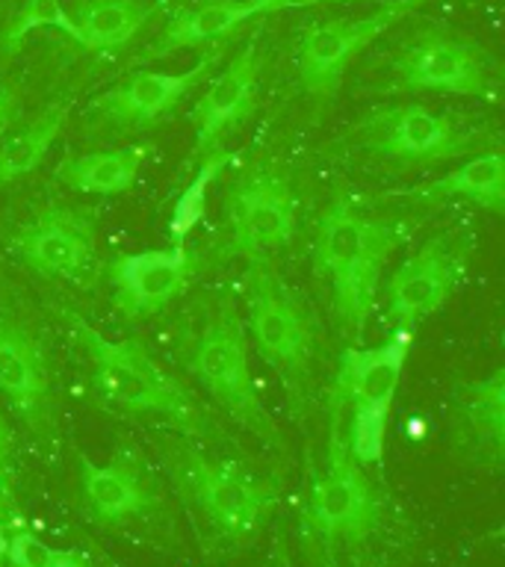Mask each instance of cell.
<instances>
[{"label":"cell","mask_w":505,"mask_h":567,"mask_svg":"<svg viewBox=\"0 0 505 567\" xmlns=\"http://www.w3.org/2000/svg\"><path fill=\"white\" fill-rule=\"evenodd\" d=\"M260 12H281V9L317 7V3H334V0H255Z\"/></svg>","instance_id":"f546056e"},{"label":"cell","mask_w":505,"mask_h":567,"mask_svg":"<svg viewBox=\"0 0 505 567\" xmlns=\"http://www.w3.org/2000/svg\"><path fill=\"white\" fill-rule=\"evenodd\" d=\"M0 388L30 429L48 420V370L33 340L12 322H0Z\"/></svg>","instance_id":"d6986e66"},{"label":"cell","mask_w":505,"mask_h":567,"mask_svg":"<svg viewBox=\"0 0 505 567\" xmlns=\"http://www.w3.org/2000/svg\"><path fill=\"white\" fill-rule=\"evenodd\" d=\"M255 16H264L255 0H210L202 7L184 9L151 39L142 60H159V56H168L181 48L228 39L234 30H239L248 18Z\"/></svg>","instance_id":"ffe728a7"},{"label":"cell","mask_w":505,"mask_h":567,"mask_svg":"<svg viewBox=\"0 0 505 567\" xmlns=\"http://www.w3.org/2000/svg\"><path fill=\"white\" fill-rule=\"evenodd\" d=\"M234 154L230 151H210V154H204V166H198V175L189 184V189H184V195L177 198L175 216H172V225H168V234L175 243H184V237L189 230L198 225L204 213V202H207V186L216 184V177L221 175V168L228 166Z\"/></svg>","instance_id":"d4e9b609"},{"label":"cell","mask_w":505,"mask_h":567,"mask_svg":"<svg viewBox=\"0 0 505 567\" xmlns=\"http://www.w3.org/2000/svg\"><path fill=\"white\" fill-rule=\"evenodd\" d=\"M9 473H12V434H9L7 420L0 416V485H9Z\"/></svg>","instance_id":"f1b7e54d"},{"label":"cell","mask_w":505,"mask_h":567,"mask_svg":"<svg viewBox=\"0 0 505 567\" xmlns=\"http://www.w3.org/2000/svg\"><path fill=\"white\" fill-rule=\"evenodd\" d=\"M363 145L396 163H437L485 145V133L464 127L452 115L423 104H402L372 113L363 124Z\"/></svg>","instance_id":"9c48e42d"},{"label":"cell","mask_w":505,"mask_h":567,"mask_svg":"<svg viewBox=\"0 0 505 567\" xmlns=\"http://www.w3.org/2000/svg\"><path fill=\"white\" fill-rule=\"evenodd\" d=\"M257 78H260V53L257 42H248L195 104L193 157H204L219 148V142L255 113Z\"/></svg>","instance_id":"ac0fdd59"},{"label":"cell","mask_w":505,"mask_h":567,"mask_svg":"<svg viewBox=\"0 0 505 567\" xmlns=\"http://www.w3.org/2000/svg\"><path fill=\"white\" fill-rule=\"evenodd\" d=\"M470 260L467 234H437L414 257L399 266L388 284L384 319L396 331H414L425 317L446 305L464 281Z\"/></svg>","instance_id":"ba28073f"},{"label":"cell","mask_w":505,"mask_h":567,"mask_svg":"<svg viewBox=\"0 0 505 567\" xmlns=\"http://www.w3.org/2000/svg\"><path fill=\"white\" fill-rule=\"evenodd\" d=\"M166 455L184 499L219 540L251 538L278 505V485L239 461L207 458L189 446Z\"/></svg>","instance_id":"3957f363"},{"label":"cell","mask_w":505,"mask_h":567,"mask_svg":"<svg viewBox=\"0 0 505 567\" xmlns=\"http://www.w3.org/2000/svg\"><path fill=\"white\" fill-rule=\"evenodd\" d=\"M83 508L95 523L115 526L159 505V491L145 461L133 446H122L113 461L95 464L89 455H78Z\"/></svg>","instance_id":"2e32d148"},{"label":"cell","mask_w":505,"mask_h":567,"mask_svg":"<svg viewBox=\"0 0 505 567\" xmlns=\"http://www.w3.org/2000/svg\"><path fill=\"white\" fill-rule=\"evenodd\" d=\"M18 118V95L12 86H0V140L9 131V124Z\"/></svg>","instance_id":"83f0119b"},{"label":"cell","mask_w":505,"mask_h":567,"mask_svg":"<svg viewBox=\"0 0 505 567\" xmlns=\"http://www.w3.org/2000/svg\"><path fill=\"white\" fill-rule=\"evenodd\" d=\"M452 446L473 464L499 470L505 461V370L452 388Z\"/></svg>","instance_id":"e0dca14e"},{"label":"cell","mask_w":505,"mask_h":567,"mask_svg":"<svg viewBox=\"0 0 505 567\" xmlns=\"http://www.w3.org/2000/svg\"><path fill=\"white\" fill-rule=\"evenodd\" d=\"M221 56V48H210L198 56L193 69L177 71V74H163V71H136L118 86L106 89L104 95L95 97L92 113L106 124L115 127H151L163 122L181 101H184L193 86H198L213 62Z\"/></svg>","instance_id":"5bb4252c"},{"label":"cell","mask_w":505,"mask_h":567,"mask_svg":"<svg viewBox=\"0 0 505 567\" xmlns=\"http://www.w3.org/2000/svg\"><path fill=\"white\" fill-rule=\"evenodd\" d=\"M414 331H396L393 340L372 349H346L340 354V370L334 381L331 405H352V425L346 450L361 467L379 464L384 455V434L399 379L405 370Z\"/></svg>","instance_id":"277c9868"},{"label":"cell","mask_w":505,"mask_h":567,"mask_svg":"<svg viewBox=\"0 0 505 567\" xmlns=\"http://www.w3.org/2000/svg\"><path fill=\"white\" fill-rule=\"evenodd\" d=\"M408 237L402 221L367 219L346 198H334L317 221L313 260L331 284V299L340 326L361 337L370 319L381 266Z\"/></svg>","instance_id":"6da1fadb"},{"label":"cell","mask_w":505,"mask_h":567,"mask_svg":"<svg viewBox=\"0 0 505 567\" xmlns=\"http://www.w3.org/2000/svg\"><path fill=\"white\" fill-rule=\"evenodd\" d=\"M379 491L346 450L343 434H331L326 473L313 482L305 505V529L326 547H361L381 529Z\"/></svg>","instance_id":"8992f818"},{"label":"cell","mask_w":505,"mask_h":567,"mask_svg":"<svg viewBox=\"0 0 505 567\" xmlns=\"http://www.w3.org/2000/svg\"><path fill=\"white\" fill-rule=\"evenodd\" d=\"M142 163H145V148H140V145L115 151H92V154L62 159L60 168H56V177L62 184H69L71 189H80V193L122 195L133 186Z\"/></svg>","instance_id":"603a6c76"},{"label":"cell","mask_w":505,"mask_h":567,"mask_svg":"<svg viewBox=\"0 0 505 567\" xmlns=\"http://www.w3.org/2000/svg\"><path fill=\"white\" fill-rule=\"evenodd\" d=\"M71 331L78 343L86 349L92 363V384L97 396L127 414L163 416L186 434H204L202 408L186 393L140 340H106L83 319L71 317Z\"/></svg>","instance_id":"7a4b0ae2"},{"label":"cell","mask_w":505,"mask_h":567,"mask_svg":"<svg viewBox=\"0 0 505 567\" xmlns=\"http://www.w3.org/2000/svg\"><path fill=\"white\" fill-rule=\"evenodd\" d=\"M405 89H429L464 97L494 92V60L482 44L450 33H425L393 60Z\"/></svg>","instance_id":"7c38bea8"},{"label":"cell","mask_w":505,"mask_h":567,"mask_svg":"<svg viewBox=\"0 0 505 567\" xmlns=\"http://www.w3.org/2000/svg\"><path fill=\"white\" fill-rule=\"evenodd\" d=\"M12 251L18 260L44 275L71 284H89L95 272V219L89 210H71L51 204L33 221L18 228L12 237Z\"/></svg>","instance_id":"8fae6325"},{"label":"cell","mask_w":505,"mask_h":567,"mask_svg":"<svg viewBox=\"0 0 505 567\" xmlns=\"http://www.w3.org/2000/svg\"><path fill=\"white\" fill-rule=\"evenodd\" d=\"M296 195L284 177L266 168H251L228 195L234 251L260 257L284 248L296 234Z\"/></svg>","instance_id":"4fadbf2b"},{"label":"cell","mask_w":505,"mask_h":567,"mask_svg":"<svg viewBox=\"0 0 505 567\" xmlns=\"http://www.w3.org/2000/svg\"><path fill=\"white\" fill-rule=\"evenodd\" d=\"M154 16L157 7L145 0H78V7L69 12L78 42L89 51H118L131 44Z\"/></svg>","instance_id":"44dd1931"},{"label":"cell","mask_w":505,"mask_h":567,"mask_svg":"<svg viewBox=\"0 0 505 567\" xmlns=\"http://www.w3.org/2000/svg\"><path fill=\"white\" fill-rule=\"evenodd\" d=\"M425 0H388L370 16L361 18H334L326 24H317L305 30L296 51L299 62V80L305 92L313 97H331L343 80V71L349 62L375 42L390 24L405 18L411 9H416Z\"/></svg>","instance_id":"30bf717a"},{"label":"cell","mask_w":505,"mask_h":567,"mask_svg":"<svg viewBox=\"0 0 505 567\" xmlns=\"http://www.w3.org/2000/svg\"><path fill=\"white\" fill-rule=\"evenodd\" d=\"M248 328L292 396L305 399L313 361V322L264 257H248Z\"/></svg>","instance_id":"5b68a950"},{"label":"cell","mask_w":505,"mask_h":567,"mask_svg":"<svg viewBox=\"0 0 505 567\" xmlns=\"http://www.w3.org/2000/svg\"><path fill=\"white\" fill-rule=\"evenodd\" d=\"M416 198H467L494 216L505 213V157L503 151H487L464 166L416 189Z\"/></svg>","instance_id":"7402d4cb"},{"label":"cell","mask_w":505,"mask_h":567,"mask_svg":"<svg viewBox=\"0 0 505 567\" xmlns=\"http://www.w3.org/2000/svg\"><path fill=\"white\" fill-rule=\"evenodd\" d=\"M189 370L237 423H243L248 432H255L264 441H275V425L264 411L260 393L248 370L243 322L230 299L221 301L216 319L195 340L189 352Z\"/></svg>","instance_id":"52a82bcc"},{"label":"cell","mask_w":505,"mask_h":567,"mask_svg":"<svg viewBox=\"0 0 505 567\" xmlns=\"http://www.w3.org/2000/svg\"><path fill=\"white\" fill-rule=\"evenodd\" d=\"M7 567H92L80 549H53L30 529H16L7 538L3 553Z\"/></svg>","instance_id":"484cf974"},{"label":"cell","mask_w":505,"mask_h":567,"mask_svg":"<svg viewBox=\"0 0 505 567\" xmlns=\"http://www.w3.org/2000/svg\"><path fill=\"white\" fill-rule=\"evenodd\" d=\"M65 118H69V104L48 106L30 127H24L0 148V186L30 175L42 163L44 154L51 151L53 140L60 136Z\"/></svg>","instance_id":"cb8c5ba5"},{"label":"cell","mask_w":505,"mask_h":567,"mask_svg":"<svg viewBox=\"0 0 505 567\" xmlns=\"http://www.w3.org/2000/svg\"><path fill=\"white\" fill-rule=\"evenodd\" d=\"M3 553H7V526L0 523V567H3Z\"/></svg>","instance_id":"4dcf8cb0"},{"label":"cell","mask_w":505,"mask_h":567,"mask_svg":"<svg viewBox=\"0 0 505 567\" xmlns=\"http://www.w3.org/2000/svg\"><path fill=\"white\" fill-rule=\"evenodd\" d=\"M39 27H53V30H60V33L71 35L78 42V30L71 24L69 12L62 9L60 0H24L21 9L12 16V21H9L7 33L0 35V48L7 53L16 51L18 44L24 42V35L30 30H39Z\"/></svg>","instance_id":"4316f807"},{"label":"cell","mask_w":505,"mask_h":567,"mask_svg":"<svg viewBox=\"0 0 505 567\" xmlns=\"http://www.w3.org/2000/svg\"><path fill=\"white\" fill-rule=\"evenodd\" d=\"M193 272V260L184 243L136 255H115L106 264V281L113 290V305L127 319L154 317L184 290Z\"/></svg>","instance_id":"9a60e30c"}]
</instances>
